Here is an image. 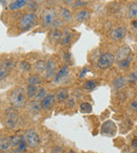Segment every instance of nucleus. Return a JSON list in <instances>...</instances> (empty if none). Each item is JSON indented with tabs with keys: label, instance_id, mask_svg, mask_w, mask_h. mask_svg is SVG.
I'll return each mask as SVG.
<instances>
[{
	"label": "nucleus",
	"instance_id": "obj_29",
	"mask_svg": "<svg viewBox=\"0 0 137 153\" xmlns=\"http://www.w3.org/2000/svg\"><path fill=\"white\" fill-rule=\"evenodd\" d=\"M130 64H131V59L130 58H126V59H123V60H121V61H119V67L126 69V68H129Z\"/></svg>",
	"mask_w": 137,
	"mask_h": 153
},
{
	"label": "nucleus",
	"instance_id": "obj_10",
	"mask_svg": "<svg viewBox=\"0 0 137 153\" xmlns=\"http://www.w3.org/2000/svg\"><path fill=\"white\" fill-rule=\"evenodd\" d=\"M68 72H70V69H68V66H66V65L62 66V67L59 69V71L56 74V76H54L53 81L55 82V83H59L60 81H62L64 78H66V76H68Z\"/></svg>",
	"mask_w": 137,
	"mask_h": 153
},
{
	"label": "nucleus",
	"instance_id": "obj_44",
	"mask_svg": "<svg viewBox=\"0 0 137 153\" xmlns=\"http://www.w3.org/2000/svg\"><path fill=\"white\" fill-rule=\"evenodd\" d=\"M5 1H7V0H0V2H1V4L2 5L5 4Z\"/></svg>",
	"mask_w": 137,
	"mask_h": 153
},
{
	"label": "nucleus",
	"instance_id": "obj_4",
	"mask_svg": "<svg viewBox=\"0 0 137 153\" xmlns=\"http://www.w3.org/2000/svg\"><path fill=\"white\" fill-rule=\"evenodd\" d=\"M37 20V16L34 13H28L22 17L21 21H20V28L22 30H28L31 28Z\"/></svg>",
	"mask_w": 137,
	"mask_h": 153
},
{
	"label": "nucleus",
	"instance_id": "obj_31",
	"mask_svg": "<svg viewBox=\"0 0 137 153\" xmlns=\"http://www.w3.org/2000/svg\"><path fill=\"white\" fill-rule=\"evenodd\" d=\"M20 68H21L23 71H30L31 70V64L28 63V62H26V61H22L21 63H20Z\"/></svg>",
	"mask_w": 137,
	"mask_h": 153
},
{
	"label": "nucleus",
	"instance_id": "obj_13",
	"mask_svg": "<svg viewBox=\"0 0 137 153\" xmlns=\"http://www.w3.org/2000/svg\"><path fill=\"white\" fill-rule=\"evenodd\" d=\"M29 0H15L11 4L9 5V9L11 11H16V10H19V9H22L23 7H26L28 4Z\"/></svg>",
	"mask_w": 137,
	"mask_h": 153
},
{
	"label": "nucleus",
	"instance_id": "obj_18",
	"mask_svg": "<svg viewBox=\"0 0 137 153\" xmlns=\"http://www.w3.org/2000/svg\"><path fill=\"white\" fill-rule=\"evenodd\" d=\"M71 41V34L70 33H63L61 34V37H60V44L62 46H66V45L70 43Z\"/></svg>",
	"mask_w": 137,
	"mask_h": 153
},
{
	"label": "nucleus",
	"instance_id": "obj_30",
	"mask_svg": "<svg viewBox=\"0 0 137 153\" xmlns=\"http://www.w3.org/2000/svg\"><path fill=\"white\" fill-rule=\"evenodd\" d=\"M8 74H9V69L5 65L0 66V80L5 79V76H8Z\"/></svg>",
	"mask_w": 137,
	"mask_h": 153
},
{
	"label": "nucleus",
	"instance_id": "obj_5",
	"mask_svg": "<svg viewBox=\"0 0 137 153\" xmlns=\"http://www.w3.org/2000/svg\"><path fill=\"white\" fill-rule=\"evenodd\" d=\"M18 121V114L13 108H8L5 111V125L8 128L12 129L16 126Z\"/></svg>",
	"mask_w": 137,
	"mask_h": 153
},
{
	"label": "nucleus",
	"instance_id": "obj_28",
	"mask_svg": "<svg viewBox=\"0 0 137 153\" xmlns=\"http://www.w3.org/2000/svg\"><path fill=\"white\" fill-rule=\"evenodd\" d=\"M45 94H47V90H45V88H43V87H41V88H39L38 89V91H37V94H36V100H41L42 101L43 99H44V97H45Z\"/></svg>",
	"mask_w": 137,
	"mask_h": 153
},
{
	"label": "nucleus",
	"instance_id": "obj_45",
	"mask_svg": "<svg viewBox=\"0 0 137 153\" xmlns=\"http://www.w3.org/2000/svg\"><path fill=\"white\" fill-rule=\"evenodd\" d=\"M68 153H75V152H74V151H72V150H71V151H70V152H68Z\"/></svg>",
	"mask_w": 137,
	"mask_h": 153
},
{
	"label": "nucleus",
	"instance_id": "obj_3",
	"mask_svg": "<svg viewBox=\"0 0 137 153\" xmlns=\"http://www.w3.org/2000/svg\"><path fill=\"white\" fill-rule=\"evenodd\" d=\"M56 21H57V14L54 10L49 9L42 14V25L44 27L54 26Z\"/></svg>",
	"mask_w": 137,
	"mask_h": 153
},
{
	"label": "nucleus",
	"instance_id": "obj_9",
	"mask_svg": "<svg viewBox=\"0 0 137 153\" xmlns=\"http://www.w3.org/2000/svg\"><path fill=\"white\" fill-rule=\"evenodd\" d=\"M126 35V28L124 26H119V27L111 30V33H110V36L114 40H120V39L124 38Z\"/></svg>",
	"mask_w": 137,
	"mask_h": 153
},
{
	"label": "nucleus",
	"instance_id": "obj_37",
	"mask_svg": "<svg viewBox=\"0 0 137 153\" xmlns=\"http://www.w3.org/2000/svg\"><path fill=\"white\" fill-rule=\"evenodd\" d=\"M130 107H131V110L134 111V112H137V100L132 101Z\"/></svg>",
	"mask_w": 137,
	"mask_h": 153
},
{
	"label": "nucleus",
	"instance_id": "obj_46",
	"mask_svg": "<svg viewBox=\"0 0 137 153\" xmlns=\"http://www.w3.org/2000/svg\"><path fill=\"white\" fill-rule=\"evenodd\" d=\"M0 153H5V152H2V151H1V152H0Z\"/></svg>",
	"mask_w": 137,
	"mask_h": 153
},
{
	"label": "nucleus",
	"instance_id": "obj_16",
	"mask_svg": "<svg viewBox=\"0 0 137 153\" xmlns=\"http://www.w3.org/2000/svg\"><path fill=\"white\" fill-rule=\"evenodd\" d=\"M128 15L130 18H135V19H137V2H132L129 5Z\"/></svg>",
	"mask_w": 137,
	"mask_h": 153
},
{
	"label": "nucleus",
	"instance_id": "obj_2",
	"mask_svg": "<svg viewBox=\"0 0 137 153\" xmlns=\"http://www.w3.org/2000/svg\"><path fill=\"white\" fill-rule=\"evenodd\" d=\"M115 60V56L113 53H105L99 57L97 65H98V68H100V69H107V68L111 67L113 65Z\"/></svg>",
	"mask_w": 137,
	"mask_h": 153
},
{
	"label": "nucleus",
	"instance_id": "obj_6",
	"mask_svg": "<svg viewBox=\"0 0 137 153\" xmlns=\"http://www.w3.org/2000/svg\"><path fill=\"white\" fill-rule=\"evenodd\" d=\"M26 140L28 145L31 147V148H36L37 146L40 143V140H39V135L37 134V132L33 129H29L26 130Z\"/></svg>",
	"mask_w": 137,
	"mask_h": 153
},
{
	"label": "nucleus",
	"instance_id": "obj_7",
	"mask_svg": "<svg viewBox=\"0 0 137 153\" xmlns=\"http://www.w3.org/2000/svg\"><path fill=\"white\" fill-rule=\"evenodd\" d=\"M101 133L108 136H113L116 133V126L114 122L107 121L103 123V125L101 126Z\"/></svg>",
	"mask_w": 137,
	"mask_h": 153
},
{
	"label": "nucleus",
	"instance_id": "obj_27",
	"mask_svg": "<svg viewBox=\"0 0 137 153\" xmlns=\"http://www.w3.org/2000/svg\"><path fill=\"white\" fill-rule=\"evenodd\" d=\"M61 34L62 33L60 32L58 28H54V30L51 32V40H53V41L59 40L60 37H61Z\"/></svg>",
	"mask_w": 137,
	"mask_h": 153
},
{
	"label": "nucleus",
	"instance_id": "obj_41",
	"mask_svg": "<svg viewBox=\"0 0 137 153\" xmlns=\"http://www.w3.org/2000/svg\"><path fill=\"white\" fill-rule=\"evenodd\" d=\"M132 146L134 147V148H137V138H134V140H132Z\"/></svg>",
	"mask_w": 137,
	"mask_h": 153
},
{
	"label": "nucleus",
	"instance_id": "obj_23",
	"mask_svg": "<svg viewBox=\"0 0 137 153\" xmlns=\"http://www.w3.org/2000/svg\"><path fill=\"white\" fill-rule=\"evenodd\" d=\"M68 96V89H60L58 90L57 92V100L59 102H62V101L66 100Z\"/></svg>",
	"mask_w": 137,
	"mask_h": 153
},
{
	"label": "nucleus",
	"instance_id": "obj_21",
	"mask_svg": "<svg viewBox=\"0 0 137 153\" xmlns=\"http://www.w3.org/2000/svg\"><path fill=\"white\" fill-rule=\"evenodd\" d=\"M37 91H38V88L36 85H29L26 88V96H28V98H33L36 96Z\"/></svg>",
	"mask_w": 137,
	"mask_h": 153
},
{
	"label": "nucleus",
	"instance_id": "obj_11",
	"mask_svg": "<svg viewBox=\"0 0 137 153\" xmlns=\"http://www.w3.org/2000/svg\"><path fill=\"white\" fill-rule=\"evenodd\" d=\"M54 102H55V97H54L53 94H47V96H45L44 99L41 101L40 106L43 110H47V109H50L53 106Z\"/></svg>",
	"mask_w": 137,
	"mask_h": 153
},
{
	"label": "nucleus",
	"instance_id": "obj_15",
	"mask_svg": "<svg viewBox=\"0 0 137 153\" xmlns=\"http://www.w3.org/2000/svg\"><path fill=\"white\" fill-rule=\"evenodd\" d=\"M124 85H126V79H124L123 76H118L117 79H115L113 82V88L116 90H119Z\"/></svg>",
	"mask_w": 137,
	"mask_h": 153
},
{
	"label": "nucleus",
	"instance_id": "obj_24",
	"mask_svg": "<svg viewBox=\"0 0 137 153\" xmlns=\"http://www.w3.org/2000/svg\"><path fill=\"white\" fill-rule=\"evenodd\" d=\"M22 140V135H13L11 137V145L12 147H18Z\"/></svg>",
	"mask_w": 137,
	"mask_h": 153
},
{
	"label": "nucleus",
	"instance_id": "obj_32",
	"mask_svg": "<svg viewBox=\"0 0 137 153\" xmlns=\"http://www.w3.org/2000/svg\"><path fill=\"white\" fill-rule=\"evenodd\" d=\"M40 105L38 104V102H36V101H34V102H32V104H31V110L33 111V112H38L39 111V108H40Z\"/></svg>",
	"mask_w": 137,
	"mask_h": 153
},
{
	"label": "nucleus",
	"instance_id": "obj_25",
	"mask_svg": "<svg viewBox=\"0 0 137 153\" xmlns=\"http://www.w3.org/2000/svg\"><path fill=\"white\" fill-rule=\"evenodd\" d=\"M80 110L84 113H90L92 112V105L90 103H81L80 104Z\"/></svg>",
	"mask_w": 137,
	"mask_h": 153
},
{
	"label": "nucleus",
	"instance_id": "obj_20",
	"mask_svg": "<svg viewBox=\"0 0 137 153\" xmlns=\"http://www.w3.org/2000/svg\"><path fill=\"white\" fill-rule=\"evenodd\" d=\"M89 17V12L87 11V10H81L80 12H78L77 14H76L75 18L77 21L81 22V21H84V20L87 19V18Z\"/></svg>",
	"mask_w": 137,
	"mask_h": 153
},
{
	"label": "nucleus",
	"instance_id": "obj_26",
	"mask_svg": "<svg viewBox=\"0 0 137 153\" xmlns=\"http://www.w3.org/2000/svg\"><path fill=\"white\" fill-rule=\"evenodd\" d=\"M45 67H47V63H45L44 61H42V60H40V61H38L35 64V68H36V70L39 72L45 71Z\"/></svg>",
	"mask_w": 137,
	"mask_h": 153
},
{
	"label": "nucleus",
	"instance_id": "obj_8",
	"mask_svg": "<svg viewBox=\"0 0 137 153\" xmlns=\"http://www.w3.org/2000/svg\"><path fill=\"white\" fill-rule=\"evenodd\" d=\"M56 70H57V63L54 59H50L47 62V67H45V78L51 79L55 76Z\"/></svg>",
	"mask_w": 137,
	"mask_h": 153
},
{
	"label": "nucleus",
	"instance_id": "obj_22",
	"mask_svg": "<svg viewBox=\"0 0 137 153\" xmlns=\"http://www.w3.org/2000/svg\"><path fill=\"white\" fill-rule=\"evenodd\" d=\"M28 82L30 85H39V84L41 83V79L40 76H37V74H32V76H30V78L28 79Z\"/></svg>",
	"mask_w": 137,
	"mask_h": 153
},
{
	"label": "nucleus",
	"instance_id": "obj_36",
	"mask_svg": "<svg viewBox=\"0 0 137 153\" xmlns=\"http://www.w3.org/2000/svg\"><path fill=\"white\" fill-rule=\"evenodd\" d=\"M129 81H130V82L137 81V72L133 71V72H131V74H129Z\"/></svg>",
	"mask_w": 137,
	"mask_h": 153
},
{
	"label": "nucleus",
	"instance_id": "obj_34",
	"mask_svg": "<svg viewBox=\"0 0 137 153\" xmlns=\"http://www.w3.org/2000/svg\"><path fill=\"white\" fill-rule=\"evenodd\" d=\"M88 4V2L87 1H81V0H78V1H76L75 3L73 4V7H86V5Z\"/></svg>",
	"mask_w": 137,
	"mask_h": 153
},
{
	"label": "nucleus",
	"instance_id": "obj_38",
	"mask_svg": "<svg viewBox=\"0 0 137 153\" xmlns=\"http://www.w3.org/2000/svg\"><path fill=\"white\" fill-rule=\"evenodd\" d=\"M30 10L31 11H36L37 10V4H36V2H35V1H31L30 2Z\"/></svg>",
	"mask_w": 137,
	"mask_h": 153
},
{
	"label": "nucleus",
	"instance_id": "obj_43",
	"mask_svg": "<svg viewBox=\"0 0 137 153\" xmlns=\"http://www.w3.org/2000/svg\"><path fill=\"white\" fill-rule=\"evenodd\" d=\"M87 70H88V68L86 67V68H84V71L81 72V74H80V78H84V74H86V71H87Z\"/></svg>",
	"mask_w": 137,
	"mask_h": 153
},
{
	"label": "nucleus",
	"instance_id": "obj_1",
	"mask_svg": "<svg viewBox=\"0 0 137 153\" xmlns=\"http://www.w3.org/2000/svg\"><path fill=\"white\" fill-rule=\"evenodd\" d=\"M10 102L16 108H21L26 103V96L22 89H16L10 98Z\"/></svg>",
	"mask_w": 137,
	"mask_h": 153
},
{
	"label": "nucleus",
	"instance_id": "obj_17",
	"mask_svg": "<svg viewBox=\"0 0 137 153\" xmlns=\"http://www.w3.org/2000/svg\"><path fill=\"white\" fill-rule=\"evenodd\" d=\"M60 16H61V18L64 20V21L68 22L72 20V14L71 12L68 11V9H65V7H61L60 9Z\"/></svg>",
	"mask_w": 137,
	"mask_h": 153
},
{
	"label": "nucleus",
	"instance_id": "obj_42",
	"mask_svg": "<svg viewBox=\"0 0 137 153\" xmlns=\"http://www.w3.org/2000/svg\"><path fill=\"white\" fill-rule=\"evenodd\" d=\"M132 25H133V27L137 28V19L133 20V21H132Z\"/></svg>",
	"mask_w": 137,
	"mask_h": 153
},
{
	"label": "nucleus",
	"instance_id": "obj_14",
	"mask_svg": "<svg viewBox=\"0 0 137 153\" xmlns=\"http://www.w3.org/2000/svg\"><path fill=\"white\" fill-rule=\"evenodd\" d=\"M12 147L11 145V137H2L0 138V151H8Z\"/></svg>",
	"mask_w": 137,
	"mask_h": 153
},
{
	"label": "nucleus",
	"instance_id": "obj_39",
	"mask_svg": "<svg viewBox=\"0 0 137 153\" xmlns=\"http://www.w3.org/2000/svg\"><path fill=\"white\" fill-rule=\"evenodd\" d=\"M52 153H62V148L61 147H54L52 149Z\"/></svg>",
	"mask_w": 137,
	"mask_h": 153
},
{
	"label": "nucleus",
	"instance_id": "obj_19",
	"mask_svg": "<svg viewBox=\"0 0 137 153\" xmlns=\"http://www.w3.org/2000/svg\"><path fill=\"white\" fill-rule=\"evenodd\" d=\"M96 86H97L96 82L93 81V80H89V81L84 82V89L87 90V91H92V90H94L95 88H96Z\"/></svg>",
	"mask_w": 137,
	"mask_h": 153
},
{
	"label": "nucleus",
	"instance_id": "obj_40",
	"mask_svg": "<svg viewBox=\"0 0 137 153\" xmlns=\"http://www.w3.org/2000/svg\"><path fill=\"white\" fill-rule=\"evenodd\" d=\"M63 2L65 3L66 5H73L74 3L76 2V0H63Z\"/></svg>",
	"mask_w": 137,
	"mask_h": 153
},
{
	"label": "nucleus",
	"instance_id": "obj_33",
	"mask_svg": "<svg viewBox=\"0 0 137 153\" xmlns=\"http://www.w3.org/2000/svg\"><path fill=\"white\" fill-rule=\"evenodd\" d=\"M65 101H66L65 102L66 107H68V108H73L74 105H75V100L72 99V98H70V99H66Z\"/></svg>",
	"mask_w": 137,
	"mask_h": 153
},
{
	"label": "nucleus",
	"instance_id": "obj_12",
	"mask_svg": "<svg viewBox=\"0 0 137 153\" xmlns=\"http://www.w3.org/2000/svg\"><path fill=\"white\" fill-rule=\"evenodd\" d=\"M131 53V49L130 47L128 46H122L120 47L119 49L117 51L116 53V56H115V59L118 60V61H121L123 59H126L129 57V55Z\"/></svg>",
	"mask_w": 137,
	"mask_h": 153
},
{
	"label": "nucleus",
	"instance_id": "obj_35",
	"mask_svg": "<svg viewBox=\"0 0 137 153\" xmlns=\"http://www.w3.org/2000/svg\"><path fill=\"white\" fill-rule=\"evenodd\" d=\"M3 65L5 66V67L8 68V69H12V68L14 67V65H15V64H14V61L13 60H8V61H5V64H3Z\"/></svg>",
	"mask_w": 137,
	"mask_h": 153
}]
</instances>
